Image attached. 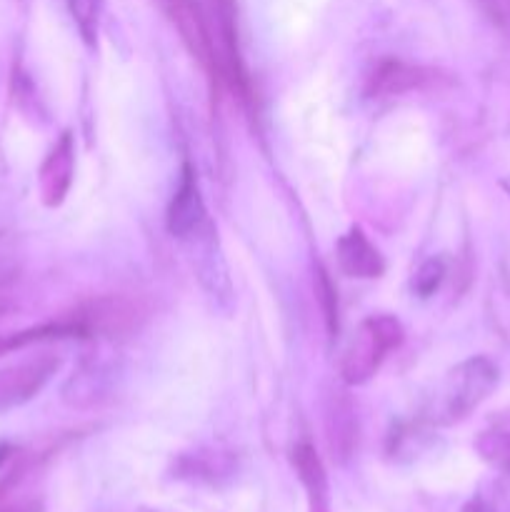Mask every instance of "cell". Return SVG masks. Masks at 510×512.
Wrapping results in <instances>:
<instances>
[{
  "instance_id": "obj_14",
  "label": "cell",
  "mask_w": 510,
  "mask_h": 512,
  "mask_svg": "<svg viewBox=\"0 0 510 512\" xmlns=\"http://www.w3.org/2000/svg\"><path fill=\"white\" fill-rule=\"evenodd\" d=\"M485 18L510 38V0H475Z\"/></svg>"
},
{
  "instance_id": "obj_9",
  "label": "cell",
  "mask_w": 510,
  "mask_h": 512,
  "mask_svg": "<svg viewBox=\"0 0 510 512\" xmlns=\"http://www.w3.org/2000/svg\"><path fill=\"white\" fill-rule=\"evenodd\" d=\"M215 20H218L220 48H223L225 70L233 83L243 80V68H240L238 53V18H235V0H213Z\"/></svg>"
},
{
  "instance_id": "obj_15",
  "label": "cell",
  "mask_w": 510,
  "mask_h": 512,
  "mask_svg": "<svg viewBox=\"0 0 510 512\" xmlns=\"http://www.w3.org/2000/svg\"><path fill=\"white\" fill-rule=\"evenodd\" d=\"M318 275H320L318 293L325 303V318H328L330 333H335V330H338V305H335V290H333V285L328 283V278H325V273H318Z\"/></svg>"
},
{
  "instance_id": "obj_3",
  "label": "cell",
  "mask_w": 510,
  "mask_h": 512,
  "mask_svg": "<svg viewBox=\"0 0 510 512\" xmlns=\"http://www.w3.org/2000/svg\"><path fill=\"white\" fill-rule=\"evenodd\" d=\"M165 223H168V233L175 240H180V243H188V240L198 238L200 233L213 228L203 193H200L198 173H195L190 163H185L183 170H180L178 188H175L173 198H170Z\"/></svg>"
},
{
  "instance_id": "obj_16",
  "label": "cell",
  "mask_w": 510,
  "mask_h": 512,
  "mask_svg": "<svg viewBox=\"0 0 510 512\" xmlns=\"http://www.w3.org/2000/svg\"><path fill=\"white\" fill-rule=\"evenodd\" d=\"M8 458H10V445L0 440V465H3Z\"/></svg>"
},
{
  "instance_id": "obj_18",
  "label": "cell",
  "mask_w": 510,
  "mask_h": 512,
  "mask_svg": "<svg viewBox=\"0 0 510 512\" xmlns=\"http://www.w3.org/2000/svg\"><path fill=\"white\" fill-rule=\"evenodd\" d=\"M503 188H505V193L510 195V178H505V180H503Z\"/></svg>"
},
{
  "instance_id": "obj_2",
  "label": "cell",
  "mask_w": 510,
  "mask_h": 512,
  "mask_svg": "<svg viewBox=\"0 0 510 512\" xmlns=\"http://www.w3.org/2000/svg\"><path fill=\"white\" fill-rule=\"evenodd\" d=\"M495 385H498V368H495L493 360L475 355V358L455 365L445 378L443 388H440V420L455 423V420L468 418L483 400L490 398Z\"/></svg>"
},
{
  "instance_id": "obj_6",
  "label": "cell",
  "mask_w": 510,
  "mask_h": 512,
  "mask_svg": "<svg viewBox=\"0 0 510 512\" xmlns=\"http://www.w3.org/2000/svg\"><path fill=\"white\" fill-rule=\"evenodd\" d=\"M215 225L208 228L205 233H200L198 238L188 240V248L195 258V273L198 280L203 283V288L208 290L210 298H215L218 303L228 305L233 300V285H230L228 265H225L223 255L218 250V238H215Z\"/></svg>"
},
{
  "instance_id": "obj_17",
  "label": "cell",
  "mask_w": 510,
  "mask_h": 512,
  "mask_svg": "<svg viewBox=\"0 0 510 512\" xmlns=\"http://www.w3.org/2000/svg\"><path fill=\"white\" fill-rule=\"evenodd\" d=\"M0 512H35V508H30V505H25V508H5Z\"/></svg>"
},
{
  "instance_id": "obj_12",
  "label": "cell",
  "mask_w": 510,
  "mask_h": 512,
  "mask_svg": "<svg viewBox=\"0 0 510 512\" xmlns=\"http://www.w3.org/2000/svg\"><path fill=\"white\" fill-rule=\"evenodd\" d=\"M443 278H445V263L440 258H430L415 270L413 290L420 295V298H430V295L440 288Z\"/></svg>"
},
{
  "instance_id": "obj_4",
  "label": "cell",
  "mask_w": 510,
  "mask_h": 512,
  "mask_svg": "<svg viewBox=\"0 0 510 512\" xmlns=\"http://www.w3.org/2000/svg\"><path fill=\"white\" fill-rule=\"evenodd\" d=\"M58 368V358L40 355V358L0 370V413H8V410L30 403L50 383Z\"/></svg>"
},
{
  "instance_id": "obj_1",
  "label": "cell",
  "mask_w": 510,
  "mask_h": 512,
  "mask_svg": "<svg viewBox=\"0 0 510 512\" xmlns=\"http://www.w3.org/2000/svg\"><path fill=\"white\" fill-rule=\"evenodd\" d=\"M403 338V325L393 315L365 318L340 358V378L348 385H365L373 380L390 350L400 348Z\"/></svg>"
},
{
  "instance_id": "obj_13",
  "label": "cell",
  "mask_w": 510,
  "mask_h": 512,
  "mask_svg": "<svg viewBox=\"0 0 510 512\" xmlns=\"http://www.w3.org/2000/svg\"><path fill=\"white\" fill-rule=\"evenodd\" d=\"M478 448L485 460H490L498 468L510 470V435L508 433H485L478 440Z\"/></svg>"
},
{
  "instance_id": "obj_7",
  "label": "cell",
  "mask_w": 510,
  "mask_h": 512,
  "mask_svg": "<svg viewBox=\"0 0 510 512\" xmlns=\"http://www.w3.org/2000/svg\"><path fill=\"white\" fill-rule=\"evenodd\" d=\"M335 258H338L340 270L348 278L373 280L385 273V260L380 250L368 240V235L353 225L345 235H340L335 243Z\"/></svg>"
},
{
  "instance_id": "obj_8",
  "label": "cell",
  "mask_w": 510,
  "mask_h": 512,
  "mask_svg": "<svg viewBox=\"0 0 510 512\" xmlns=\"http://www.w3.org/2000/svg\"><path fill=\"white\" fill-rule=\"evenodd\" d=\"M425 70L418 65L400 63V60H383L370 75L368 93L375 98H388V95H403L425 85Z\"/></svg>"
},
{
  "instance_id": "obj_10",
  "label": "cell",
  "mask_w": 510,
  "mask_h": 512,
  "mask_svg": "<svg viewBox=\"0 0 510 512\" xmlns=\"http://www.w3.org/2000/svg\"><path fill=\"white\" fill-rule=\"evenodd\" d=\"M293 463L295 468H298L300 478H303V483L308 485L313 493H323L325 490V473H323V465H320L318 455H315V450L310 448V445L300 443L295 445L293 450Z\"/></svg>"
},
{
  "instance_id": "obj_11",
  "label": "cell",
  "mask_w": 510,
  "mask_h": 512,
  "mask_svg": "<svg viewBox=\"0 0 510 512\" xmlns=\"http://www.w3.org/2000/svg\"><path fill=\"white\" fill-rule=\"evenodd\" d=\"M68 8L75 25H78L80 38L88 45H95L100 25V0H68Z\"/></svg>"
},
{
  "instance_id": "obj_5",
  "label": "cell",
  "mask_w": 510,
  "mask_h": 512,
  "mask_svg": "<svg viewBox=\"0 0 510 512\" xmlns=\"http://www.w3.org/2000/svg\"><path fill=\"white\" fill-rule=\"evenodd\" d=\"M75 175V140L70 130H65L55 145L50 148V153L45 155L43 165H40L38 173V190L40 200L48 208H58L70 193V185H73Z\"/></svg>"
}]
</instances>
